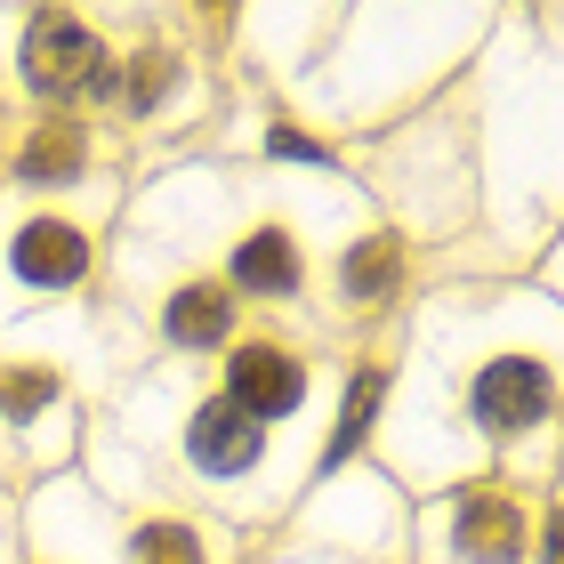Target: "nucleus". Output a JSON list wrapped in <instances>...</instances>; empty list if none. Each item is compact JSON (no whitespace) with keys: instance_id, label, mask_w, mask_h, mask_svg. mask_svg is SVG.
I'll list each match as a JSON object with an SVG mask.
<instances>
[{"instance_id":"nucleus-1","label":"nucleus","mask_w":564,"mask_h":564,"mask_svg":"<svg viewBox=\"0 0 564 564\" xmlns=\"http://www.w3.org/2000/svg\"><path fill=\"white\" fill-rule=\"evenodd\" d=\"M106 65V48L89 41V24L73 9H41L33 24H24V82H33L41 97H73L89 89V73Z\"/></svg>"},{"instance_id":"nucleus-2","label":"nucleus","mask_w":564,"mask_h":564,"mask_svg":"<svg viewBox=\"0 0 564 564\" xmlns=\"http://www.w3.org/2000/svg\"><path fill=\"white\" fill-rule=\"evenodd\" d=\"M549 403H556V379H549V364H532V355H508V364H484L476 371V427L484 435L541 427Z\"/></svg>"},{"instance_id":"nucleus-3","label":"nucleus","mask_w":564,"mask_h":564,"mask_svg":"<svg viewBox=\"0 0 564 564\" xmlns=\"http://www.w3.org/2000/svg\"><path fill=\"white\" fill-rule=\"evenodd\" d=\"M226 403H235V412H250L259 427L282 420V412H299V403H306L299 355H282V347H267V339L235 347V364H226Z\"/></svg>"},{"instance_id":"nucleus-4","label":"nucleus","mask_w":564,"mask_h":564,"mask_svg":"<svg viewBox=\"0 0 564 564\" xmlns=\"http://www.w3.org/2000/svg\"><path fill=\"white\" fill-rule=\"evenodd\" d=\"M452 549L468 556V564H517V549H524V508L508 500V492H468V500H459V517H452Z\"/></svg>"},{"instance_id":"nucleus-5","label":"nucleus","mask_w":564,"mask_h":564,"mask_svg":"<svg viewBox=\"0 0 564 564\" xmlns=\"http://www.w3.org/2000/svg\"><path fill=\"white\" fill-rule=\"evenodd\" d=\"M259 444H267L259 420L235 412L226 395H218V403H202V412L186 420V452H194V468H210V476H242L250 459H259Z\"/></svg>"},{"instance_id":"nucleus-6","label":"nucleus","mask_w":564,"mask_h":564,"mask_svg":"<svg viewBox=\"0 0 564 564\" xmlns=\"http://www.w3.org/2000/svg\"><path fill=\"white\" fill-rule=\"evenodd\" d=\"M17 274L33 282V291H65V282H82L89 274V242H82V226H57V218H33L17 235Z\"/></svg>"},{"instance_id":"nucleus-7","label":"nucleus","mask_w":564,"mask_h":564,"mask_svg":"<svg viewBox=\"0 0 564 564\" xmlns=\"http://www.w3.org/2000/svg\"><path fill=\"white\" fill-rule=\"evenodd\" d=\"M235 282L242 291H259V299H291L299 291V250L282 226H259V235H242L235 250Z\"/></svg>"},{"instance_id":"nucleus-8","label":"nucleus","mask_w":564,"mask_h":564,"mask_svg":"<svg viewBox=\"0 0 564 564\" xmlns=\"http://www.w3.org/2000/svg\"><path fill=\"white\" fill-rule=\"evenodd\" d=\"M82 153H89L82 121H41L33 145L17 153V177L24 186H73V177H82Z\"/></svg>"},{"instance_id":"nucleus-9","label":"nucleus","mask_w":564,"mask_h":564,"mask_svg":"<svg viewBox=\"0 0 564 564\" xmlns=\"http://www.w3.org/2000/svg\"><path fill=\"white\" fill-rule=\"evenodd\" d=\"M226 323H235V315H226L218 282H186V291L170 299V315H162V330L177 347H210V339H226Z\"/></svg>"},{"instance_id":"nucleus-10","label":"nucleus","mask_w":564,"mask_h":564,"mask_svg":"<svg viewBox=\"0 0 564 564\" xmlns=\"http://www.w3.org/2000/svg\"><path fill=\"white\" fill-rule=\"evenodd\" d=\"M339 282H347V299H388L395 282H403V250H395L388 235H364V242L347 250Z\"/></svg>"},{"instance_id":"nucleus-11","label":"nucleus","mask_w":564,"mask_h":564,"mask_svg":"<svg viewBox=\"0 0 564 564\" xmlns=\"http://www.w3.org/2000/svg\"><path fill=\"white\" fill-rule=\"evenodd\" d=\"M379 395H388V379H379V364H364V371L347 379V412H339V435H330L323 468H339V459L364 444V427H371V412H379Z\"/></svg>"},{"instance_id":"nucleus-12","label":"nucleus","mask_w":564,"mask_h":564,"mask_svg":"<svg viewBox=\"0 0 564 564\" xmlns=\"http://www.w3.org/2000/svg\"><path fill=\"white\" fill-rule=\"evenodd\" d=\"M130 564H202V541L177 517L162 524H138V541H130Z\"/></svg>"},{"instance_id":"nucleus-13","label":"nucleus","mask_w":564,"mask_h":564,"mask_svg":"<svg viewBox=\"0 0 564 564\" xmlns=\"http://www.w3.org/2000/svg\"><path fill=\"white\" fill-rule=\"evenodd\" d=\"M170 82H177V57H170V48H145V57H138V82H130V113H153Z\"/></svg>"},{"instance_id":"nucleus-14","label":"nucleus","mask_w":564,"mask_h":564,"mask_svg":"<svg viewBox=\"0 0 564 564\" xmlns=\"http://www.w3.org/2000/svg\"><path fill=\"white\" fill-rule=\"evenodd\" d=\"M48 395H57V371H9V388H0V412H9V420H33Z\"/></svg>"},{"instance_id":"nucleus-15","label":"nucleus","mask_w":564,"mask_h":564,"mask_svg":"<svg viewBox=\"0 0 564 564\" xmlns=\"http://www.w3.org/2000/svg\"><path fill=\"white\" fill-rule=\"evenodd\" d=\"M267 153H282V162H315V170H330V153H323L315 138H299V130H274V138H267Z\"/></svg>"}]
</instances>
